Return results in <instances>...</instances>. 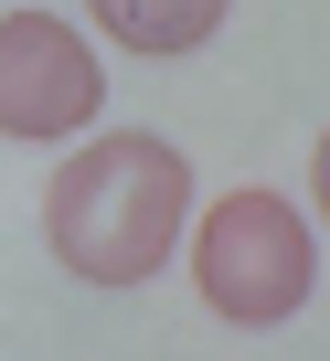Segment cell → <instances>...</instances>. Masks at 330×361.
<instances>
[{
	"label": "cell",
	"mask_w": 330,
	"mask_h": 361,
	"mask_svg": "<svg viewBox=\"0 0 330 361\" xmlns=\"http://www.w3.org/2000/svg\"><path fill=\"white\" fill-rule=\"evenodd\" d=\"M43 234L86 287H139L192 234V159L160 128H107L43 180Z\"/></svg>",
	"instance_id": "6da1fadb"
},
{
	"label": "cell",
	"mask_w": 330,
	"mask_h": 361,
	"mask_svg": "<svg viewBox=\"0 0 330 361\" xmlns=\"http://www.w3.org/2000/svg\"><path fill=\"white\" fill-rule=\"evenodd\" d=\"M192 287H203V308L235 319V329L298 319L309 287H319V245H309L298 202H288V192H224V202L192 224Z\"/></svg>",
	"instance_id": "7a4b0ae2"
},
{
	"label": "cell",
	"mask_w": 330,
	"mask_h": 361,
	"mask_svg": "<svg viewBox=\"0 0 330 361\" xmlns=\"http://www.w3.org/2000/svg\"><path fill=\"white\" fill-rule=\"evenodd\" d=\"M107 106V64L64 11H0V138H86Z\"/></svg>",
	"instance_id": "3957f363"
},
{
	"label": "cell",
	"mask_w": 330,
	"mask_h": 361,
	"mask_svg": "<svg viewBox=\"0 0 330 361\" xmlns=\"http://www.w3.org/2000/svg\"><path fill=\"white\" fill-rule=\"evenodd\" d=\"M86 11H96V32L128 43V54H192V43L224 32L235 0H86Z\"/></svg>",
	"instance_id": "277c9868"
},
{
	"label": "cell",
	"mask_w": 330,
	"mask_h": 361,
	"mask_svg": "<svg viewBox=\"0 0 330 361\" xmlns=\"http://www.w3.org/2000/svg\"><path fill=\"white\" fill-rule=\"evenodd\" d=\"M309 202H319V224H330V138L309 149Z\"/></svg>",
	"instance_id": "5b68a950"
}]
</instances>
